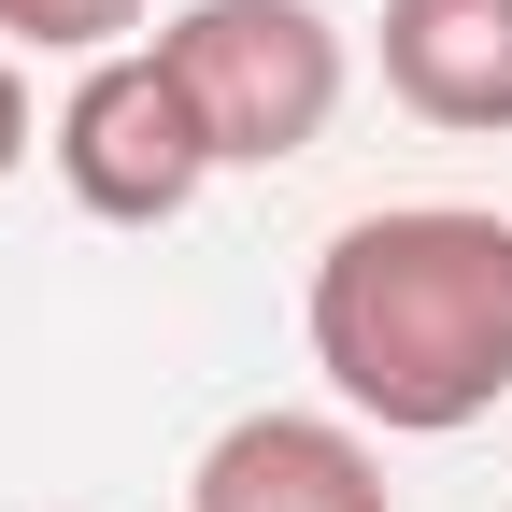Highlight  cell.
Returning a JSON list of instances; mask_svg holds the SVG:
<instances>
[{"mask_svg":"<svg viewBox=\"0 0 512 512\" xmlns=\"http://www.w3.org/2000/svg\"><path fill=\"white\" fill-rule=\"evenodd\" d=\"M157 57L185 72V100H200V128H214L228 171L313 157L328 114H342V72H356L313 0H185V15L157 29Z\"/></svg>","mask_w":512,"mask_h":512,"instance_id":"2","label":"cell"},{"mask_svg":"<svg viewBox=\"0 0 512 512\" xmlns=\"http://www.w3.org/2000/svg\"><path fill=\"white\" fill-rule=\"evenodd\" d=\"M313 370L370 427L456 441L512 399V214L484 200H399L356 214L313 256Z\"/></svg>","mask_w":512,"mask_h":512,"instance_id":"1","label":"cell"},{"mask_svg":"<svg viewBox=\"0 0 512 512\" xmlns=\"http://www.w3.org/2000/svg\"><path fill=\"white\" fill-rule=\"evenodd\" d=\"M214 171L228 157H214V128H200V100H185V72L157 43H114V57L72 72V100H57V185L100 228H171Z\"/></svg>","mask_w":512,"mask_h":512,"instance_id":"3","label":"cell"},{"mask_svg":"<svg viewBox=\"0 0 512 512\" xmlns=\"http://www.w3.org/2000/svg\"><path fill=\"white\" fill-rule=\"evenodd\" d=\"M143 29V0H0V43H43V57H114Z\"/></svg>","mask_w":512,"mask_h":512,"instance_id":"6","label":"cell"},{"mask_svg":"<svg viewBox=\"0 0 512 512\" xmlns=\"http://www.w3.org/2000/svg\"><path fill=\"white\" fill-rule=\"evenodd\" d=\"M15 157H29V86H15V57H0V185H15Z\"/></svg>","mask_w":512,"mask_h":512,"instance_id":"7","label":"cell"},{"mask_svg":"<svg viewBox=\"0 0 512 512\" xmlns=\"http://www.w3.org/2000/svg\"><path fill=\"white\" fill-rule=\"evenodd\" d=\"M384 100L498 143L512 128V0H384Z\"/></svg>","mask_w":512,"mask_h":512,"instance_id":"5","label":"cell"},{"mask_svg":"<svg viewBox=\"0 0 512 512\" xmlns=\"http://www.w3.org/2000/svg\"><path fill=\"white\" fill-rule=\"evenodd\" d=\"M185 512H399V498H384V456L342 413H242L185 470Z\"/></svg>","mask_w":512,"mask_h":512,"instance_id":"4","label":"cell"}]
</instances>
